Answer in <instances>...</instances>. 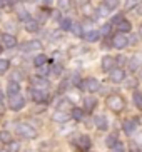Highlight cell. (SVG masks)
Returning a JSON list of instances; mask_svg holds the SVG:
<instances>
[{"label":"cell","mask_w":142,"mask_h":152,"mask_svg":"<svg viewBox=\"0 0 142 152\" xmlns=\"http://www.w3.org/2000/svg\"><path fill=\"white\" fill-rule=\"evenodd\" d=\"M17 134L22 135L23 139H35L37 137V129H34L27 122H18L17 124Z\"/></svg>","instance_id":"1"},{"label":"cell","mask_w":142,"mask_h":152,"mask_svg":"<svg viewBox=\"0 0 142 152\" xmlns=\"http://www.w3.org/2000/svg\"><path fill=\"white\" fill-rule=\"evenodd\" d=\"M107 107L114 112H122L125 109V102L120 95H111L107 99Z\"/></svg>","instance_id":"2"},{"label":"cell","mask_w":142,"mask_h":152,"mask_svg":"<svg viewBox=\"0 0 142 152\" xmlns=\"http://www.w3.org/2000/svg\"><path fill=\"white\" fill-rule=\"evenodd\" d=\"M129 45V39H127V35L125 34H116L114 35V39H112V47L114 49H117V50H122V49H125Z\"/></svg>","instance_id":"3"},{"label":"cell","mask_w":142,"mask_h":152,"mask_svg":"<svg viewBox=\"0 0 142 152\" xmlns=\"http://www.w3.org/2000/svg\"><path fill=\"white\" fill-rule=\"evenodd\" d=\"M10 109H12L13 112H18V110H22L23 109V105H25V99L22 97L20 94H15V95H12L10 97Z\"/></svg>","instance_id":"4"},{"label":"cell","mask_w":142,"mask_h":152,"mask_svg":"<svg viewBox=\"0 0 142 152\" xmlns=\"http://www.w3.org/2000/svg\"><path fill=\"white\" fill-rule=\"evenodd\" d=\"M92 147V142H90V137L89 135H79V139H77V149L82 152H89V149Z\"/></svg>","instance_id":"5"},{"label":"cell","mask_w":142,"mask_h":152,"mask_svg":"<svg viewBox=\"0 0 142 152\" xmlns=\"http://www.w3.org/2000/svg\"><path fill=\"white\" fill-rule=\"evenodd\" d=\"M109 77H111V80L114 84H120L125 79V72H124V69H120V67H114L111 70V74H109Z\"/></svg>","instance_id":"6"},{"label":"cell","mask_w":142,"mask_h":152,"mask_svg":"<svg viewBox=\"0 0 142 152\" xmlns=\"http://www.w3.org/2000/svg\"><path fill=\"white\" fill-rule=\"evenodd\" d=\"M0 40H2V45H4L5 49H13V47H17V39H15L12 34H2Z\"/></svg>","instance_id":"7"},{"label":"cell","mask_w":142,"mask_h":152,"mask_svg":"<svg viewBox=\"0 0 142 152\" xmlns=\"http://www.w3.org/2000/svg\"><path fill=\"white\" fill-rule=\"evenodd\" d=\"M47 99H49V94L45 92V90H42V89H34L32 90V100L34 102H37V104H44V102H47Z\"/></svg>","instance_id":"8"},{"label":"cell","mask_w":142,"mask_h":152,"mask_svg":"<svg viewBox=\"0 0 142 152\" xmlns=\"http://www.w3.org/2000/svg\"><path fill=\"white\" fill-rule=\"evenodd\" d=\"M84 89L87 90V92H90V94H94V92H97V90L100 89V82H99L97 79L90 77V79H87V80L84 82Z\"/></svg>","instance_id":"9"},{"label":"cell","mask_w":142,"mask_h":152,"mask_svg":"<svg viewBox=\"0 0 142 152\" xmlns=\"http://www.w3.org/2000/svg\"><path fill=\"white\" fill-rule=\"evenodd\" d=\"M116 58L111 57V55H104L102 57V62H100V67H102L104 72H111L112 69L116 67Z\"/></svg>","instance_id":"10"},{"label":"cell","mask_w":142,"mask_h":152,"mask_svg":"<svg viewBox=\"0 0 142 152\" xmlns=\"http://www.w3.org/2000/svg\"><path fill=\"white\" fill-rule=\"evenodd\" d=\"M30 80H32V84H34V87H35V89H42V90H45L47 87H49V82H47V79H45V77H42V75L32 77Z\"/></svg>","instance_id":"11"},{"label":"cell","mask_w":142,"mask_h":152,"mask_svg":"<svg viewBox=\"0 0 142 152\" xmlns=\"http://www.w3.org/2000/svg\"><path fill=\"white\" fill-rule=\"evenodd\" d=\"M94 124L99 130H107V127H109V121H107L105 115H95L94 117Z\"/></svg>","instance_id":"12"},{"label":"cell","mask_w":142,"mask_h":152,"mask_svg":"<svg viewBox=\"0 0 142 152\" xmlns=\"http://www.w3.org/2000/svg\"><path fill=\"white\" fill-rule=\"evenodd\" d=\"M69 119H70V115H69L67 112H64V110L53 112V115H52V121L59 122V124H65V122H69Z\"/></svg>","instance_id":"13"},{"label":"cell","mask_w":142,"mask_h":152,"mask_svg":"<svg viewBox=\"0 0 142 152\" xmlns=\"http://www.w3.org/2000/svg\"><path fill=\"white\" fill-rule=\"evenodd\" d=\"M84 39L87 42H97L99 39H100V30H97V28H90V30H87L84 34Z\"/></svg>","instance_id":"14"},{"label":"cell","mask_w":142,"mask_h":152,"mask_svg":"<svg viewBox=\"0 0 142 152\" xmlns=\"http://www.w3.org/2000/svg\"><path fill=\"white\" fill-rule=\"evenodd\" d=\"M23 27H25L27 32H32V34H35V32H39L40 25L37 20H34V18H29V20H25L23 22Z\"/></svg>","instance_id":"15"},{"label":"cell","mask_w":142,"mask_h":152,"mask_svg":"<svg viewBox=\"0 0 142 152\" xmlns=\"http://www.w3.org/2000/svg\"><path fill=\"white\" fill-rule=\"evenodd\" d=\"M18 92H20V85H18V82L17 80H10L9 85H7V95L12 97V95L18 94Z\"/></svg>","instance_id":"16"},{"label":"cell","mask_w":142,"mask_h":152,"mask_svg":"<svg viewBox=\"0 0 142 152\" xmlns=\"http://www.w3.org/2000/svg\"><path fill=\"white\" fill-rule=\"evenodd\" d=\"M23 49L29 50V52H37V50L42 49V42L40 40H29L25 45H23Z\"/></svg>","instance_id":"17"},{"label":"cell","mask_w":142,"mask_h":152,"mask_svg":"<svg viewBox=\"0 0 142 152\" xmlns=\"http://www.w3.org/2000/svg\"><path fill=\"white\" fill-rule=\"evenodd\" d=\"M117 28H119L120 34H129L130 30H132V23L129 22V20H125V18H122L119 23H117Z\"/></svg>","instance_id":"18"},{"label":"cell","mask_w":142,"mask_h":152,"mask_svg":"<svg viewBox=\"0 0 142 152\" xmlns=\"http://www.w3.org/2000/svg\"><path fill=\"white\" fill-rule=\"evenodd\" d=\"M97 105V100H95V97H92V95H87V97L84 99V109L85 110H94V107Z\"/></svg>","instance_id":"19"},{"label":"cell","mask_w":142,"mask_h":152,"mask_svg":"<svg viewBox=\"0 0 142 152\" xmlns=\"http://www.w3.org/2000/svg\"><path fill=\"white\" fill-rule=\"evenodd\" d=\"M135 127H137V124L134 121H125L124 125H122V129H124V132L127 135H132L134 132H135Z\"/></svg>","instance_id":"20"},{"label":"cell","mask_w":142,"mask_h":152,"mask_svg":"<svg viewBox=\"0 0 142 152\" xmlns=\"http://www.w3.org/2000/svg\"><path fill=\"white\" fill-rule=\"evenodd\" d=\"M70 32L75 37H84V34H85V32H84V25H82V23H72Z\"/></svg>","instance_id":"21"},{"label":"cell","mask_w":142,"mask_h":152,"mask_svg":"<svg viewBox=\"0 0 142 152\" xmlns=\"http://www.w3.org/2000/svg\"><path fill=\"white\" fill-rule=\"evenodd\" d=\"M72 18H69V17H64V18H60V30H64V32H69L72 28Z\"/></svg>","instance_id":"22"},{"label":"cell","mask_w":142,"mask_h":152,"mask_svg":"<svg viewBox=\"0 0 142 152\" xmlns=\"http://www.w3.org/2000/svg\"><path fill=\"white\" fill-rule=\"evenodd\" d=\"M13 140V135L9 130H0V142L2 144H10Z\"/></svg>","instance_id":"23"},{"label":"cell","mask_w":142,"mask_h":152,"mask_svg":"<svg viewBox=\"0 0 142 152\" xmlns=\"http://www.w3.org/2000/svg\"><path fill=\"white\" fill-rule=\"evenodd\" d=\"M9 69H10V60H7V58H0V75L7 74Z\"/></svg>","instance_id":"24"},{"label":"cell","mask_w":142,"mask_h":152,"mask_svg":"<svg viewBox=\"0 0 142 152\" xmlns=\"http://www.w3.org/2000/svg\"><path fill=\"white\" fill-rule=\"evenodd\" d=\"M129 69H130V70L141 69V57H137V55H135V57L130 58V60H129Z\"/></svg>","instance_id":"25"},{"label":"cell","mask_w":142,"mask_h":152,"mask_svg":"<svg viewBox=\"0 0 142 152\" xmlns=\"http://www.w3.org/2000/svg\"><path fill=\"white\" fill-rule=\"evenodd\" d=\"M44 64H47V55L45 54H40L34 58V65H35V67H40V65H44Z\"/></svg>","instance_id":"26"},{"label":"cell","mask_w":142,"mask_h":152,"mask_svg":"<svg viewBox=\"0 0 142 152\" xmlns=\"http://www.w3.org/2000/svg\"><path fill=\"white\" fill-rule=\"evenodd\" d=\"M132 99H134V104H135V107L142 110V94H141V92H134Z\"/></svg>","instance_id":"27"},{"label":"cell","mask_w":142,"mask_h":152,"mask_svg":"<svg viewBox=\"0 0 142 152\" xmlns=\"http://www.w3.org/2000/svg\"><path fill=\"white\" fill-rule=\"evenodd\" d=\"M139 4H141V0H125L124 9H125V10H132V9H135Z\"/></svg>","instance_id":"28"},{"label":"cell","mask_w":142,"mask_h":152,"mask_svg":"<svg viewBox=\"0 0 142 152\" xmlns=\"http://www.w3.org/2000/svg\"><path fill=\"white\" fill-rule=\"evenodd\" d=\"M104 5L109 10H116L119 7V0H104Z\"/></svg>","instance_id":"29"},{"label":"cell","mask_w":142,"mask_h":152,"mask_svg":"<svg viewBox=\"0 0 142 152\" xmlns=\"http://www.w3.org/2000/svg\"><path fill=\"white\" fill-rule=\"evenodd\" d=\"M95 15H99V17H107L109 15V9H107L105 5H100V7H97V10H95Z\"/></svg>","instance_id":"30"},{"label":"cell","mask_w":142,"mask_h":152,"mask_svg":"<svg viewBox=\"0 0 142 152\" xmlns=\"http://www.w3.org/2000/svg\"><path fill=\"white\" fill-rule=\"evenodd\" d=\"M57 5H59V9L60 10H69L70 9V0H57Z\"/></svg>","instance_id":"31"},{"label":"cell","mask_w":142,"mask_h":152,"mask_svg":"<svg viewBox=\"0 0 142 152\" xmlns=\"http://www.w3.org/2000/svg\"><path fill=\"white\" fill-rule=\"evenodd\" d=\"M119 139H117V134H111V135H107V139H105V144H107V147H112L114 144L117 142Z\"/></svg>","instance_id":"32"},{"label":"cell","mask_w":142,"mask_h":152,"mask_svg":"<svg viewBox=\"0 0 142 152\" xmlns=\"http://www.w3.org/2000/svg\"><path fill=\"white\" fill-rule=\"evenodd\" d=\"M37 72H39V75L45 77V75H47V74L50 72V67L47 65V64H44V65H40V67H37Z\"/></svg>","instance_id":"33"},{"label":"cell","mask_w":142,"mask_h":152,"mask_svg":"<svg viewBox=\"0 0 142 152\" xmlns=\"http://www.w3.org/2000/svg\"><path fill=\"white\" fill-rule=\"evenodd\" d=\"M111 149H112L114 152H125V145H124L122 142H119V140H117V142L114 144V145H112Z\"/></svg>","instance_id":"34"},{"label":"cell","mask_w":142,"mask_h":152,"mask_svg":"<svg viewBox=\"0 0 142 152\" xmlns=\"http://www.w3.org/2000/svg\"><path fill=\"white\" fill-rule=\"evenodd\" d=\"M72 117H74L75 121H80V119L84 117V112L80 110V109H72Z\"/></svg>","instance_id":"35"},{"label":"cell","mask_w":142,"mask_h":152,"mask_svg":"<svg viewBox=\"0 0 142 152\" xmlns=\"http://www.w3.org/2000/svg\"><path fill=\"white\" fill-rule=\"evenodd\" d=\"M18 151H20V144L12 140V142L9 144V152H18Z\"/></svg>","instance_id":"36"},{"label":"cell","mask_w":142,"mask_h":152,"mask_svg":"<svg viewBox=\"0 0 142 152\" xmlns=\"http://www.w3.org/2000/svg\"><path fill=\"white\" fill-rule=\"evenodd\" d=\"M111 32H112L111 23H105V25H102V30H100V35H109Z\"/></svg>","instance_id":"37"},{"label":"cell","mask_w":142,"mask_h":152,"mask_svg":"<svg viewBox=\"0 0 142 152\" xmlns=\"http://www.w3.org/2000/svg\"><path fill=\"white\" fill-rule=\"evenodd\" d=\"M69 105H70V100H67V99H64L62 102H59L57 109H59V110H64V107H69Z\"/></svg>","instance_id":"38"},{"label":"cell","mask_w":142,"mask_h":152,"mask_svg":"<svg viewBox=\"0 0 142 152\" xmlns=\"http://www.w3.org/2000/svg\"><path fill=\"white\" fill-rule=\"evenodd\" d=\"M53 74H55V75H60V74H62V67H60V65H53Z\"/></svg>","instance_id":"39"},{"label":"cell","mask_w":142,"mask_h":152,"mask_svg":"<svg viewBox=\"0 0 142 152\" xmlns=\"http://www.w3.org/2000/svg\"><path fill=\"white\" fill-rule=\"evenodd\" d=\"M70 80H72V82H74V84H79V82H80V77H79V75H77V74H74V75H72V77H70Z\"/></svg>","instance_id":"40"},{"label":"cell","mask_w":142,"mask_h":152,"mask_svg":"<svg viewBox=\"0 0 142 152\" xmlns=\"http://www.w3.org/2000/svg\"><path fill=\"white\" fill-rule=\"evenodd\" d=\"M47 14H45V12H40V22H45V20H47Z\"/></svg>","instance_id":"41"},{"label":"cell","mask_w":142,"mask_h":152,"mask_svg":"<svg viewBox=\"0 0 142 152\" xmlns=\"http://www.w3.org/2000/svg\"><path fill=\"white\" fill-rule=\"evenodd\" d=\"M75 2H77V4L80 5V7H82V5H87V4H89V2H90V0H75Z\"/></svg>","instance_id":"42"},{"label":"cell","mask_w":142,"mask_h":152,"mask_svg":"<svg viewBox=\"0 0 142 152\" xmlns=\"http://www.w3.org/2000/svg\"><path fill=\"white\" fill-rule=\"evenodd\" d=\"M52 2H53V0H42V4H44V5H52Z\"/></svg>","instance_id":"43"},{"label":"cell","mask_w":142,"mask_h":152,"mask_svg":"<svg viewBox=\"0 0 142 152\" xmlns=\"http://www.w3.org/2000/svg\"><path fill=\"white\" fill-rule=\"evenodd\" d=\"M4 5H5V0H0V9H2Z\"/></svg>","instance_id":"44"},{"label":"cell","mask_w":142,"mask_h":152,"mask_svg":"<svg viewBox=\"0 0 142 152\" xmlns=\"http://www.w3.org/2000/svg\"><path fill=\"white\" fill-rule=\"evenodd\" d=\"M139 35L142 37V25H141V27H139Z\"/></svg>","instance_id":"45"},{"label":"cell","mask_w":142,"mask_h":152,"mask_svg":"<svg viewBox=\"0 0 142 152\" xmlns=\"http://www.w3.org/2000/svg\"><path fill=\"white\" fill-rule=\"evenodd\" d=\"M139 70H141V72H139V74H141V79H142V67H141V69H139Z\"/></svg>","instance_id":"46"},{"label":"cell","mask_w":142,"mask_h":152,"mask_svg":"<svg viewBox=\"0 0 142 152\" xmlns=\"http://www.w3.org/2000/svg\"><path fill=\"white\" fill-rule=\"evenodd\" d=\"M0 152H9V151H4V149H0Z\"/></svg>","instance_id":"47"},{"label":"cell","mask_w":142,"mask_h":152,"mask_svg":"<svg viewBox=\"0 0 142 152\" xmlns=\"http://www.w3.org/2000/svg\"><path fill=\"white\" fill-rule=\"evenodd\" d=\"M0 52H2V45H0Z\"/></svg>","instance_id":"48"}]
</instances>
